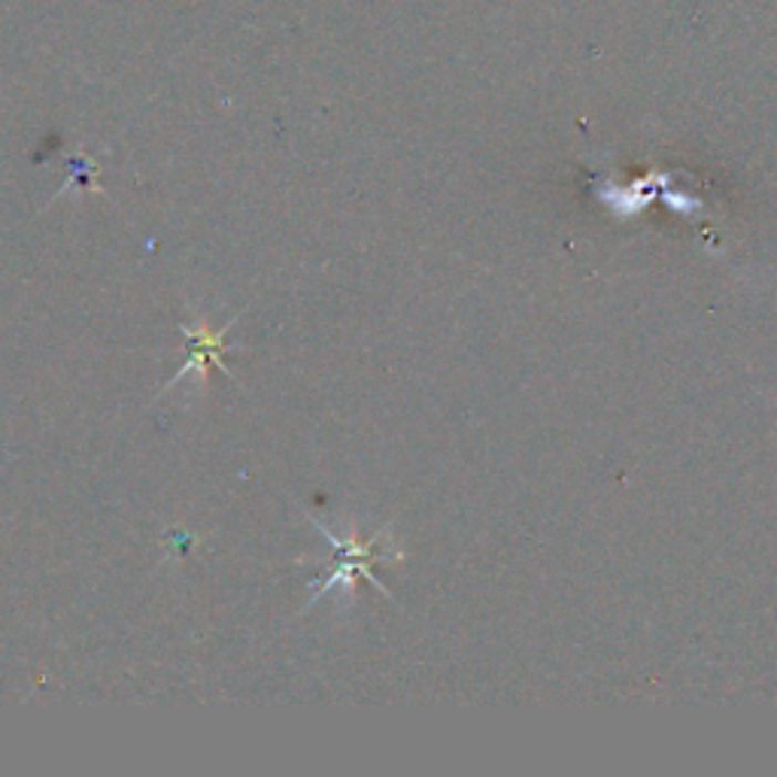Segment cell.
Here are the masks:
<instances>
[{
  "label": "cell",
  "instance_id": "obj_1",
  "mask_svg": "<svg viewBox=\"0 0 777 777\" xmlns=\"http://www.w3.org/2000/svg\"><path fill=\"white\" fill-rule=\"evenodd\" d=\"M228 329L231 325H225V329H219V331H207V329H183V334L186 338H191V346H195V353H191V359L183 365V371L177 374V380H183V377H189L191 371H207V365H219V350L225 346V334H228ZM225 371V374H231L228 367L225 365H219ZM174 380V383H177ZM170 383V386H174Z\"/></svg>",
  "mask_w": 777,
  "mask_h": 777
}]
</instances>
